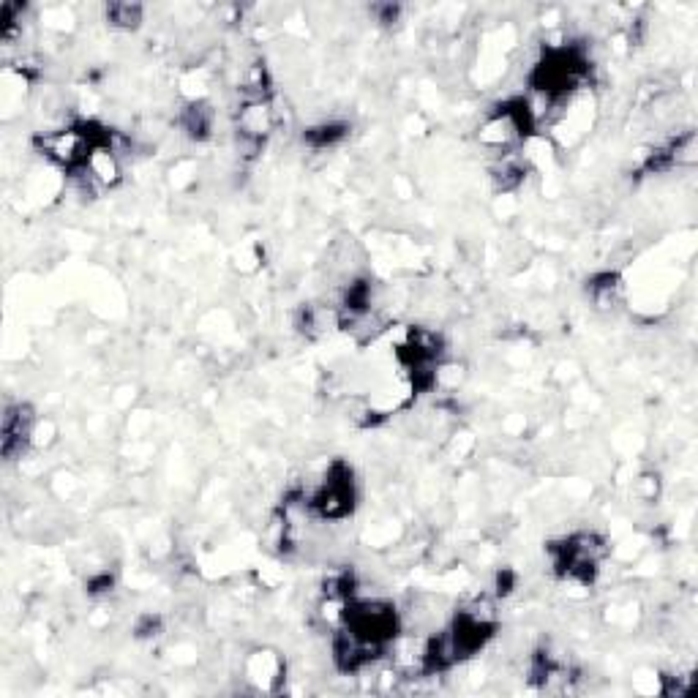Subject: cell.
I'll use <instances>...</instances> for the list:
<instances>
[{
    "instance_id": "6da1fadb",
    "label": "cell",
    "mask_w": 698,
    "mask_h": 698,
    "mask_svg": "<svg viewBox=\"0 0 698 698\" xmlns=\"http://www.w3.org/2000/svg\"><path fill=\"white\" fill-rule=\"evenodd\" d=\"M284 677H287V666L270 649H257V652H251L249 658L243 660V679L257 693H276V690H281Z\"/></svg>"
},
{
    "instance_id": "7a4b0ae2",
    "label": "cell",
    "mask_w": 698,
    "mask_h": 698,
    "mask_svg": "<svg viewBox=\"0 0 698 698\" xmlns=\"http://www.w3.org/2000/svg\"><path fill=\"white\" fill-rule=\"evenodd\" d=\"M180 131L194 142H205L213 137L216 129V110L205 99H191L178 115Z\"/></svg>"
},
{
    "instance_id": "3957f363",
    "label": "cell",
    "mask_w": 698,
    "mask_h": 698,
    "mask_svg": "<svg viewBox=\"0 0 698 698\" xmlns=\"http://www.w3.org/2000/svg\"><path fill=\"white\" fill-rule=\"evenodd\" d=\"M85 170L90 172V178H93V183H96L101 191L115 189L120 180H123V161H120V156L110 145L93 148V153H90L88 161H85Z\"/></svg>"
},
{
    "instance_id": "277c9868",
    "label": "cell",
    "mask_w": 698,
    "mask_h": 698,
    "mask_svg": "<svg viewBox=\"0 0 698 698\" xmlns=\"http://www.w3.org/2000/svg\"><path fill=\"white\" fill-rule=\"evenodd\" d=\"M104 14H107V22H110L112 28L134 30L140 28L145 9H142L140 3H110V6L104 9Z\"/></svg>"
},
{
    "instance_id": "5b68a950",
    "label": "cell",
    "mask_w": 698,
    "mask_h": 698,
    "mask_svg": "<svg viewBox=\"0 0 698 698\" xmlns=\"http://www.w3.org/2000/svg\"><path fill=\"white\" fill-rule=\"evenodd\" d=\"M636 491H639L641 499L655 502V499H658V491H660L658 475H641V478L636 480Z\"/></svg>"
}]
</instances>
